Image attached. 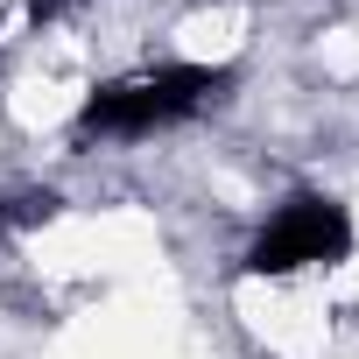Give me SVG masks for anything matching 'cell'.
<instances>
[{
	"mask_svg": "<svg viewBox=\"0 0 359 359\" xmlns=\"http://www.w3.org/2000/svg\"><path fill=\"white\" fill-rule=\"evenodd\" d=\"M233 92V71L219 64H162V71H141V78H120V85H99L78 113V134H106V141H141L155 127H176V120H198L205 106H219Z\"/></svg>",
	"mask_w": 359,
	"mask_h": 359,
	"instance_id": "1",
	"label": "cell"
},
{
	"mask_svg": "<svg viewBox=\"0 0 359 359\" xmlns=\"http://www.w3.org/2000/svg\"><path fill=\"white\" fill-rule=\"evenodd\" d=\"M352 254V219L331 198H289L247 247L254 275H296V268H331Z\"/></svg>",
	"mask_w": 359,
	"mask_h": 359,
	"instance_id": "2",
	"label": "cell"
},
{
	"mask_svg": "<svg viewBox=\"0 0 359 359\" xmlns=\"http://www.w3.org/2000/svg\"><path fill=\"white\" fill-rule=\"evenodd\" d=\"M29 15H71V8H85V0H22Z\"/></svg>",
	"mask_w": 359,
	"mask_h": 359,
	"instance_id": "3",
	"label": "cell"
}]
</instances>
